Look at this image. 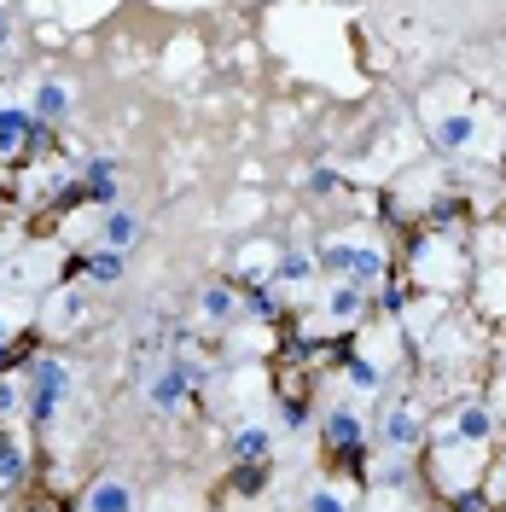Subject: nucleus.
<instances>
[{
    "label": "nucleus",
    "instance_id": "nucleus-4",
    "mask_svg": "<svg viewBox=\"0 0 506 512\" xmlns=\"http://www.w3.org/2000/svg\"><path fill=\"white\" fill-rule=\"evenodd\" d=\"M70 274H82L88 286H117L128 274V251H111V245H94V251H82L70 262Z\"/></svg>",
    "mask_w": 506,
    "mask_h": 512
},
{
    "label": "nucleus",
    "instance_id": "nucleus-21",
    "mask_svg": "<svg viewBox=\"0 0 506 512\" xmlns=\"http://www.w3.org/2000/svg\"><path fill=\"white\" fill-rule=\"evenodd\" d=\"M344 367H349V384H355V390H379L384 384V367L373 361V355H349Z\"/></svg>",
    "mask_w": 506,
    "mask_h": 512
},
{
    "label": "nucleus",
    "instance_id": "nucleus-14",
    "mask_svg": "<svg viewBox=\"0 0 506 512\" xmlns=\"http://www.w3.org/2000/svg\"><path fill=\"white\" fill-rule=\"evenodd\" d=\"M320 268L309 251H280L274 256V268H268V286H309Z\"/></svg>",
    "mask_w": 506,
    "mask_h": 512
},
{
    "label": "nucleus",
    "instance_id": "nucleus-12",
    "mask_svg": "<svg viewBox=\"0 0 506 512\" xmlns=\"http://www.w3.org/2000/svg\"><path fill=\"white\" fill-rule=\"evenodd\" d=\"M431 140H437V152H466L477 140V117L472 111H448V117H437Z\"/></svg>",
    "mask_w": 506,
    "mask_h": 512
},
{
    "label": "nucleus",
    "instance_id": "nucleus-8",
    "mask_svg": "<svg viewBox=\"0 0 506 512\" xmlns=\"http://www.w3.org/2000/svg\"><path fill=\"white\" fill-rule=\"evenodd\" d=\"M134 507L140 501H134V489L123 478H94L82 489V512H134Z\"/></svg>",
    "mask_w": 506,
    "mask_h": 512
},
{
    "label": "nucleus",
    "instance_id": "nucleus-11",
    "mask_svg": "<svg viewBox=\"0 0 506 512\" xmlns=\"http://www.w3.org/2000/svg\"><path fill=\"white\" fill-rule=\"evenodd\" d=\"M384 274H390V256H384V245H361V239H355V256H349V286H361V291H373L384 280Z\"/></svg>",
    "mask_w": 506,
    "mask_h": 512
},
{
    "label": "nucleus",
    "instance_id": "nucleus-5",
    "mask_svg": "<svg viewBox=\"0 0 506 512\" xmlns=\"http://www.w3.org/2000/svg\"><path fill=\"white\" fill-rule=\"evenodd\" d=\"M448 437H454V443H472V448L495 443V414H489V402L466 396V402L454 408V431H448Z\"/></svg>",
    "mask_w": 506,
    "mask_h": 512
},
{
    "label": "nucleus",
    "instance_id": "nucleus-28",
    "mask_svg": "<svg viewBox=\"0 0 506 512\" xmlns=\"http://www.w3.org/2000/svg\"><path fill=\"white\" fill-rule=\"evenodd\" d=\"M309 187H315V192H338V169H315V175H309Z\"/></svg>",
    "mask_w": 506,
    "mask_h": 512
},
{
    "label": "nucleus",
    "instance_id": "nucleus-9",
    "mask_svg": "<svg viewBox=\"0 0 506 512\" xmlns=\"http://www.w3.org/2000/svg\"><path fill=\"white\" fill-rule=\"evenodd\" d=\"M30 117H41L47 128L70 117V88H64L59 76H41V82H35V94H30Z\"/></svg>",
    "mask_w": 506,
    "mask_h": 512
},
{
    "label": "nucleus",
    "instance_id": "nucleus-18",
    "mask_svg": "<svg viewBox=\"0 0 506 512\" xmlns=\"http://www.w3.org/2000/svg\"><path fill=\"white\" fill-rule=\"evenodd\" d=\"M349 256H355V239H326V245L315 251V268H320V274H332V280H344Z\"/></svg>",
    "mask_w": 506,
    "mask_h": 512
},
{
    "label": "nucleus",
    "instance_id": "nucleus-2",
    "mask_svg": "<svg viewBox=\"0 0 506 512\" xmlns=\"http://www.w3.org/2000/svg\"><path fill=\"white\" fill-rule=\"evenodd\" d=\"M70 396V361L64 355H30V390H24V408H30L35 425H53Z\"/></svg>",
    "mask_w": 506,
    "mask_h": 512
},
{
    "label": "nucleus",
    "instance_id": "nucleus-7",
    "mask_svg": "<svg viewBox=\"0 0 506 512\" xmlns=\"http://www.w3.org/2000/svg\"><path fill=\"white\" fill-rule=\"evenodd\" d=\"M367 297H373V291L338 280V286L326 291V326H355V320H367V315H373V303H367Z\"/></svg>",
    "mask_w": 506,
    "mask_h": 512
},
{
    "label": "nucleus",
    "instance_id": "nucleus-1",
    "mask_svg": "<svg viewBox=\"0 0 506 512\" xmlns=\"http://www.w3.org/2000/svg\"><path fill=\"white\" fill-rule=\"evenodd\" d=\"M320 443H326V460H338V466H349L355 478H367V419L355 414L349 402L326 408V419H320Z\"/></svg>",
    "mask_w": 506,
    "mask_h": 512
},
{
    "label": "nucleus",
    "instance_id": "nucleus-33",
    "mask_svg": "<svg viewBox=\"0 0 506 512\" xmlns=\"http://www.w3.org/2000/svg\"><path fill=\"white\" fill-rule=\"evenodd\" d=\"M501 227H506V222H501Z\"/></svg>",
    "mask_w": 506,
    "mask_h": 512
},
{
    "label": "nucleus",
    "instance_id": "nucleus-30",
    "mask_svg": "<svg viewBox=\"0 0 506 512\" xmlns=\"http://www.w3.org/2000/svg\"><path fill=\"white\" fill-rule=\"evenodd\" d=\"M6 332H12V326H6V309H0V338H6Z\"/></svg>",
    "mask_w": 506,
    "mask_h": 512
},
{
    "label": "nucleus",
    "instance_id": "nucleus-17",
    "mask_svg": "<svg viewBox=\"0 0 506 512\" xmlns=\"http://www.w3.org/2000/svg\"><path fill=\"white\" fill-rule=\"evenodd\" d=\"M268 466H274V460H233L227 489H233V495H245V501H251V495H262V489H268Z\"/></svg>",
    "mask_w": 506,
    "mask_h": 512
},
{
    "label": "nucleus",
    "instance_id": "nucleus-25",
    "mask_svg": "<svg viewBox=\"0 0 506 512\" xmlns=\"http://www.w3.org/2000/svg\"><path fill=\"white\" fill-rule=\"evenodd\" d=\"M309 512H349V501L332 489V483H320L315 495H309Z\"/></svg>",
    "mask_w": 506,
    "mask_h": 512
},
{
    "label": "nucleus",
    "instance_id": "nucleus-24",
    "mask_svg": "<svg viewBox=\"0 0 506 512\" xmlns=\"http://www.w3.org/2000/svg\"><path fill=\"white\" fill-rule=\"evenodd\" d=\"M245 303H251V315H256V320H280V315H285L280 303H274V291H268V286L245 291Z\"/></svg>",
    "mask_w": 506,
    "mask_h": 512
},
{
    "label": "nucleus",
    "instance_id": "nucleus-31",
    "mask_svg": "<svg viewBox=\"0 0 506 512\" xmlns=\"http://www.w3.org/2000/svg\"><path fill=\"white\" fill-rule=\"evenodd\" d=\"M0 262H6V239H0Z\"/></svg>",
    "mask_w": 506,
    "mask_h": 512
},
{
    "label": "nucleus",
    "instance_id": "nucleus-13",
    "mask_svg": "<svg viewBox=\"0 0 506 512\" xmlns=\"http://www.w3.org/2000/svg\"><path fill=\"white\" fill-rule=\"evenodd\" d=\"M239 291L233 286H204V297H198V315L210 320V326H239Z\"/></svg>",
    "mask_w": 506,
    "mask_h": 512
},
{
    "label": "nucleus",
    "instance_id": "nucleus-32",
    "mask_svg": "<svg viewBox=\"0 0 506 512\" xmlns=\"http://www.w3.org/2000/svg\"><path fill=\"white\" fill-rule=\"evenodd\" d=\"M6 6H12V0H6Z\"/></svg>",
    "mask_w": 506,
    "mask_h": 512
},
{
    "label": "nucleus",
    "instance_id": "nucleus-22",
    "mask_svg": "<svg viewBox=\"0 0 506 512\" xmlns=\"http://www.w3.org/2000/svg\"><path fill=\"white\" fill-rule=\"evenodd\" d=\"M489 489L483 483H466V489H448V512H489Z\"/></svg>",
    "mask_w": 506,
    "mask_h": 512
},
{
    "label": "nucleus",
    "instance_id": "nucleus-6",
    "mask_svg": "<svg viewBox=\"0 0 506 512\" xmlns=\"http://www.w3.org/2000/svg\"><path fill=\"white\" fill-rule=\"evenodd\" d=\"M140 239H146V222H140V210H123V204L99 210V245H111V251H134Z\"/></svg>",
    "mask_w": 506,
    "mask_h": 512
},
{
    "label": "nucleus",
    "instance_id": "nucleus-16",
    "mask_svg": "<svg viewBox=\"0 0 506 512\" xmlns=\"http://www.w3.org/2000/svg\"><path fill=\"white\" fill-rule=\"evenodd\" d=\"M24 478H30V454L12 431H0V489H18Z\"/></svg>",
    "mask_w": 506,
    "mask_h": 512
},
{
    "label": "nucleus",
    "instance_id": "nucleus-3",
    "mask_svg": "<svg viewBox=\"0 0 506 512\" xmlns=\"http://www.w3.org/2000/svg\"><path fill=\"white\" fill-rule=\"evenodd\" d=\"M379 437L396 448V454H419V448H425V419H419V408L396 402V408L379 419Z\"/></svg>",
    "mask_w": 506,
    "mask_h": 512
},
{
    "label": "nucleus",
    "instance_id": "nucleus-15",
    "mask_svg": "<svg viewBox=\"0 0 506 512\" xmlns=\"http://www.w3.org/2000/svg\"><path fill=\"white\" fill-rule=\"evenodd\" d=\"M227 454H233V460H274V431H268V425H239V431L227 437Z\"/></svg>",
    "mask_w": 506,
    "mask_h": 512
},
{
    "label": "nucleus",
    "instance_id": "nucleus-27",
    "mask_svg": "<svg viewBox=\"0 0 506 512\" xmlns=\"http://www.w3.org/2000/svg\"><path fill=\"white\" fill-rule=\"evenodd\" d=\"M24 512H70V507H64V495H53V489H47V495H30V501H24Z\"/></svg>",
    "mask_w": 506,
    "mask_h": 512
},
{
    "label": "nucleus",
    "instance_id": "nucleus-26",
    "mask_svg": "<svg viewBox=\"0 0 506 512\" xmlns=\"http://www.w3.org/2000/svg\"><path fill=\"white\" fill-rule=\"evenodd\" d=\"M18 408H24V390H18L12 379H0V419H6V414H18Z\"/></svg>",
    "mask_w": 506,
    "mask_h": 512
},
{
    "label": "nucleus",
    "instance_id": "nucleus-19",
    "mask_svg": "<svg viewBox=\"0 0 506 512\" xmlns=\"http://www.w3.org/2000/svg\"><path fill=\"white\" fill-rule=\"evenodd\" d=\"M82 315H88V291H64L59 309L47 315V332H64V326H76Z\"/></svg>",
    "mask_w": 506,
    "mask_h": 512
},
{
    "label": "nucleus",
    "instance_id": "nucleus-29",
    "mask_svg": "<svg viewBox=\"0 0 506 512\" xmlns=\"http://www.w3.org/2000/svg\"><path fill=\"white\" fill-rule=\"evenodd\" d=\"M6 41H12V6L0 0V47H6Z\"/></svg>",
    "mask_w": 506,
    "mask_h": 512
},
{
    "label": "nucleus",
    "instance_id": "nucleus-23",
    "mask_svg": "<svg viewBox=\"0 0 506 512\" xmlns=\"http://www.w3.org/2000/svg\"><path fill=\"white\" fill-rule=\"evenodd\" d=\"M18 367H30V338H12V332H6V338H0V379L18 373Z\"/></svg>",
    "mask_w": 506,
    "mask_h": 512
},
{
    "label": "nucleus",
    "instance_id": "nucleus-20",
    "mask_svg": "<svg viewBox=\"0 0 506 512\" xmlns=\"http://www.w3.org/2000/svg\"><path fill=\"white\" fill-rule=\"evenodd\" d=\"M408 303H413V274L402 268V274H396V280H390V286L379 291V303H373V309H384V315H402Z\"/></svg>",
    "mask_w": 506,
    "mask_h": 512
},
{
    "label": "nucleus",
    "instance_id": "nucleus-10",
    "mask_svg": "<svg viewBox=\"0 0 506 512\" xmlns=\"http://www.w3.org/2000/svg\"><path fill=\"white\" fill-rule=\"evenodd\" d=\"M82 198H88L94 210H111V204H117V158H94L82 169Z\"/></svg>",
    "mask_w": 506,
    "mask_h": 512
}]
</instances>
